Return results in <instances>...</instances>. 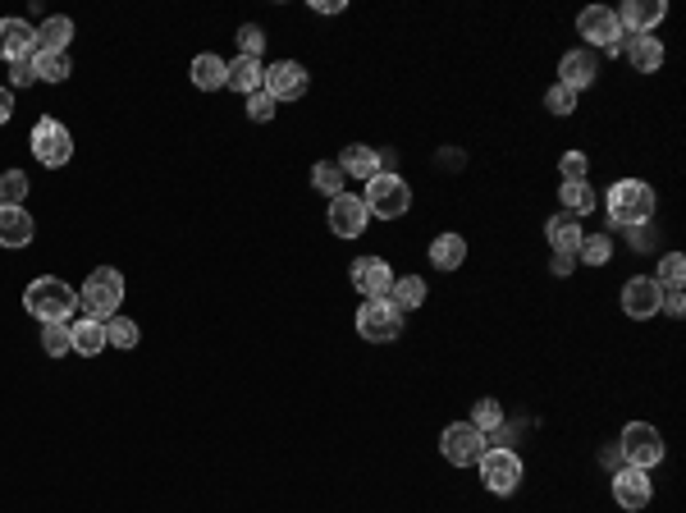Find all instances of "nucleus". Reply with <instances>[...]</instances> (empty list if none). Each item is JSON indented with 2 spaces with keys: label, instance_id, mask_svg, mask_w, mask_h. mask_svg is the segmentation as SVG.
I'll return each mask as SVG.
<instances>
[{
  "label": "nucleus",
  "instance_id": "obj_4",
  "mask_svg": "<svg viewBox=\"0 0 686 513\" xmlns=\"http://www.w3.org/2000/svg\"><path fill=\"white\" fill-rule=\"evenodd\" d=\"M366 211L380 220H398V216H408L412 207V188L403 175H394V170H380L376 179H366Z\"/></svg>",
  "mask_w": 686,
  "mask_h": 513
},
{
  "label": "nucleus",
  "instance_id": "obj_42",
  "mask_svg": "<svg viewBox=\"0 0 686 513\" xmlns=\"http://www.w3.org/2000/svg\"><path fill=\"white\" fill-rule=\"evenodd\" d=\"M33 78H37V69H33V55H28V60H14V65H10V83H14V88H28Z\"/></svg>",
  "mask_w": 686,
  "mask_h": 513
},
{
  "label": "nucleus",
  "instance_id": "obj_32",
  "mask_svg": "<svg viewBox=\"0 0 686 513\" xmlns=\"http://www.w3.org/2000/svg\"><path fill=\"white\" fill-rule=\"evenodd\" d=\"M664 294H673V289H682V280H686V257L682 252H668L664 262H659V275H650Z\"/></svg>",
  "mask_w": 686,
  "mask_h": 513
},
{
  "label": "nucleus",
  "instance_id": "obj_26",
  "mask_svg": "<svg viewBox=\"0 0 686 513\" xmlns=\"http://www.w3.org/2000/svg\"><path fill=\"white\" fill-rule=\"evenodd\" d=\"M69 335H74V353H83V358H97V353L106 349V321L83 317L69 326Z\"/></svg>",
  "mask_w": 686,
  "mask_h": 513
},
{
  "label": "nucleus",
  "instance_id": "obj_5",
  "mask_svg": "<svg viewBox=\"0 0 686 513\" xmlns=\"http://www.w3.org/2000/svg\"><path fill=\"white\" fill-rule=\"evenodd\" d=\"M618 445H622L627 468L650 472V468H659V463H664V436H659V426H650V422H627V426H622Z\"/></svg>",
  "mask_w": 686,
  "mask_h": 513
},
{
  "label": "nucleus",
  "instance_id": "obj_33",
  "mask_svg": "<svg viewBox=\"0 0 686 513\" xmlns=\"http://www.w3.org/2000/svg\"><path fill=\"white\" fill-rule=\"evenodd\" d=\"M609 257H613V239H609V234H586V239H581L577 262H586V266H609Z\"/></svg>",
  "mask_w": 686,
  "mask_h": 513
},
{
  "label": "nucleus",
  "instance_id": "obj_13",
  "mask_svg": "<svg viewBox=\"0 0 686 513\" xmlns=\"http://www.w3.org/2000/svg\"><path fill=\"white\" fill-rule=\"evenodd\" d=\"M613 500L622 504V513H641L654 500V486L641 468H618L613 472Z\"/></svg>",
  "mask_w": 686,
  "mask_h": 513
},
{
  "label": "nucleus",
  "instance_id": "obj_2",
  "mask_svg": "<svg viewBox=\"0 0 686 513\" xmlns=\"http://www.w3.org/2000/svg\"><path fill=\"white\" fill-rule=\"evenodd\" d=\"M23 307H28L42 326H51V321H65L69 326V317H74V307H78V294L65 280H55V275H37V280L23 289Z\"/></svg>",
  "mask_w": 686,
  "mask_h": 513
},
{
  "label": "nucleus",
  "instance_id": "obj_40",
  "mask_svg": "<svg viewBox=\"0 0 686 513\" xmlns=\"http://www.w3.org/2000/svg\"><path fill=\"white\" fill-rule=\"evenodd\" d=\"M238 51L252 55V60H261V51H266V33H261L257 23H243V28H238Z\"/></svg>",
  "mask_w": 686,
  "mask_h": 513
},
{
  "label": "nucleus",
  "instance_id": "obj_36",
  "mask_svg": "<svg viewBox=\"0 0 686 513\" xmlns=\"http://www.w3.org/2000/svg\"><path fill=\"white\" fill-rule=\"evenodd\" d=\"M106 344H115V349H138V321L110 317L106 321Z\"/></svg>",
  "mask_w": 686,
  "mask_h": 513
},
{
  "label": "nucleus",
  "instance_id": "obj_23",
  "mask_svg": "<svg viewBox=\"0 0 686 513\" xmlns=\"http://www.w3.org/2000/svg\"><path fill=\"white\" fill-rule=\"evenodd\" d=\"M380 165H385V161H380V152H376V147H366V142H353V147H343V156H339V170H343V175L362 179V184H366V179H376V175H380Z\"/></svg>",
  "mask_w": 686,
  "mask_h": 513
},
{
  "label": "nucleus",
  "instance_id": "obj_28",
  "mask_svg": "<svg viewBox=\"0 0 686 513\" xmlns=\"http://www.w3.org/2000/svg\"><path fill=\"white\" fill-rule=\"evenodd\" d=\"M558 202H563V211L568 216H577V220H586L590 211H595V188L581 179V184H563L558 188Z\"/></svg>",
  "mask_w": 686,
  "mask_h": 513
},
{
  "label": "nucleus",
  "instance_id": "obj_34",
  "mask_svg": "<svg viewBox=\"0 0 686 513\" xmlns=\"http://www.w3.org/2000/svg\"><path fill=\"white\" fill-rule=\"evenodd\" d=\"M69 349H74V335H69L65 321H51V326H42V353H46V358H65Z\"/></svg>",
  "mask_w": 686,
  "mask_h": 513
},
{
  "label": "nucleus",
  "instance_id": "obj_11",
  "mask_svg": "<svg viewBox=\"0 0 686 513\" xmlns=\"http://www.w3.org/2000/svg\"><path fill=\"white\" fill-rule=\"evenodd\" d=\"M330 234H339V239H357V234H366V220H371V211H366V202L357 193H339L330 197Z\"/></svg>",
  "mask_w": 686,
  "mask_h": 513
},
{
  "label": "nucleus",
  "instance_id": "obj_17",
  "mask_svg": "<svg viewBox=\"0 0 686 513\" xmlns=\"http://www.w3.org/2000/svg\"><path fill=\"white\" fill-rule=\"evenodd\" d=\"M595 74H600V60L581 46V51H568L563 60H558V83L568 92H581V88H590L595 83Z\"/></svg>",
  "mask_w": 686,
  "mask_h": 513
},
{
  "label": "nucleus",
  "instance_id": "obj_19",
  "mask_svg": "<svg viewBox=\"0 0 686 513\" xmlns=\"http://www.w3.org/2000/svg\"><path fill=\"white\" fill-rule=\"evenodd\" d=\"M545 239L554 243V252H563V257H577L581 239H586V230H581V220L568 216V211H558V216L545 220Z\"/></svg>",
  "mask_w": 686,
  "mask_h": 513
},
{
  "label": "nucleus",
  "instance_id": "obj_41",
  "mask_svg": "<svg viewBox=\"0 0 686 513\" xmlns=\"http://www.w3.org/2000/svg\"><path fill=\"white\" fill-rule=\"evenodd\" d=\"M247 120H252V124H270V120H275V101H270L266 92H252V97H247Z\"/></svg>",
  "mask_w": 686,
  "mask_h": 513
},
{
  "label": "nucleus",
  "instance_id": "obj_20",
  "mask_svg": "<svg viewBox=\"0 0 686 513\" xmlns=\"http://www.w3.org/2000/svg\"><path fill=\"white\" fill-rule=\"evenodd\" d=\"M261 83H266V65L252 60V55H238V60H229L225 65V88L252 97V92H261Z\"/></svg>",
  "mask_w": 686,
  "mask_h": 513
},
{
  "label": "nucleus",
  "instance_id": "obj_35",
  "mask_svg": "<svg viewBox=\"0 0 686 513\" xmlns=\"http://www.w3.org/2000/svg\"><path fill=\"white\" fill-rule=\"evenodd\" d=\"M28 175L23 170H5L0 175V207H23V197H28Z\"/></svg>",
  "mask_w": 686,
  "mask_h": 513
},
{
  "label": "nucleus",
  "instance_id": "obj_25",
  "mask_svg": "<svg viewBox=\"0 0 686 513\" xmlns=\"http://www.w3.org/2000/svg\"><path fill=\"white\" fill-rule=\"evenodd\" d=\"M385 303H394L398 312H417V307L426 303V280H421V275H403V280H394L389 284V294H385Z\"/></svg>",
  "mask_w": 686,
  "mask_h": 513
},
{
  "label": "nucleus",
  "instance_id": "obj_27",
  "mask_svg": "<svg viewBox=\"0 0 686 513\" xmlns=\"http://www.w3.org/2000/svg\"><path fill=\"white\" fill-rule=\"evenodd\" d=\"M462 257H467V239L462 234H440V239L430 243V266H440V271H458Z\"/></svg>",
  "mask_w": 686,
  "mask_h": 513
},
{
  "label": "nucleus",
  "instance_id": "obj_12",
  "mask_svg": "<svg viewBox=\"0 0 686 513\" xmlns=\"http://www.w3.org/2000/svg\"><path fill=\"white\" fill-rule=\"evenodd\" d=\"M659 303H664V289H659L650 275H636V280L622 284V312H627L632 321L659 317Z\"/></svg>",
  "mask_w": 686,
  "mask_h": 513
},
{
  "label": "nucleus",
  "instance_id": "obj_45",
  "mask_svg": "<svg viewBox=\"0 0 686 513\" xmlns=\"http://www.w3.org/2000/svg\"><path fill=\"white\" fill-rule=\"evenodd\" d=\"M10 115H14V92L0 88V124H10Z\"/></svg>",
  "mask_w": 686,
  "mask_h": 513
},
{
  "label": "nucleus",
  "instance_id": "obj_44",
  "mask_svg": "<svg viewBox=\"0 0 686 513\" xmlns=\"http://www.w3.org/2000/svg\"><path fill=\"white\" fill-rule=\"evenodd\" d=\"M572 266H577V257H563V252H554L549 271H554V275H572Z\"/></svg>",
  "mask_w": 686,
  "mask_h": 513
},
{
  "label": "nucleus",
  "instance_id": "obj_30",
  "mask_svg": "<svg viewBox=\"0 0 686 513\" xmlns=\"http://www.w3.org/2000/svg\"><path fill=\"white\" fill-rule=\"evenodd\" d=\"M33 69L42 83H65L74 69H69V55H55V51H33Z\"/></svg>",
  "mask_w": 686,
  "mask_h": 513
},
{
  "label": "nucleus",
  "instance_id": "obj_39",
  "mask_svg": "<svg viewBox=\"0 0 686 513\" xmlns=\"http://www.w3.org/2000/svg\"><path fill=\"white\" fill-rule=\"evenodd\" d=\"M545 110L549 115H572V110H577V92H568L563 83H554V88L545 92Z\"/></svg>",
  "mask_w": 686,
  "mask_h": 513
},
{
  "label": "nucleus",
  "instance_id": "obj_10",
  "mask_svg": "<svg viewBox=\"0 0 686 513\" xmlns=\"http://www.w3.org/2000/svg\"><path fill=\"white\" fill-rule=\"evenodd\" d=\"M307 69L298 65V60H279V65H270L266 69V83H261V92H266L270 101H298V97H307Z\"/></svg>",
  "mask_w": 686,
  "mask_h": 513
},
{
  "label": "nucleus",
  "instance_id": "obj_37",
  "mask_svg": "<svg viewBox=\"0 0 686 513\" xmlns=\"http://www.w3.org/2000/svg\"><path fill=\"white\" fill-rule=\"evenodd\" d=\"M472 426H476V431H485V436H490V431H499V426H504V408L494 404V399H476Z\"/></svg>",
  "mask_w": 686,
  "mask_h": 513
},
{
  "label": "nucleus",
  "instance_id": "obj_46",
  "mask_svg": "<svg viewBox=\"0 0 686 513\" xmlns=\"http://www.w3.org/2000/svg\"><path fill=\"white\" fill-rule=\"evenodd\" d=\"M343 0H316V14H339Z\"/></svg>",
  "mask_w": 686,
  "mask_h": 513
},
{
  "label": "nucleus",
  "instance_id": "obj_29",
  "mask_svg": "<svg viewBox=\"0 0 686 513\" xmlns=\"http://www.w3.org/2000/svg\"><path fill=\"white\" fill-rule=\"evenodd\" d=\"M193 83L202 92L225 88V60H220V55H197L193 60Z\"/></svg>",
  "mask_w": 686,
  "mask_h": 513
},
{
  "label": "nucleus",
  "instance_id": "obj_22",
  "mask_svg": "<svg viewBox=\"0 0 686 513\" xmlns=\"http://www.w3.org/2000/svg\"><path fill=\"white\" fill-rule=\"evenodd\" d=\"M37 234L33 216L23 207H0V248H28Z\"/></svg>",
  "mask_w": 686,
  "mask_h": 513
},
{
  "label": "nucleus",
  "instance_id": "obj_16",
  "mask_svg": "<svg viewBox=\"0 0 686 513\" xmlns=\"http://www.w3.org/2000/svg\"><path fill=\"white\" fill-rule=\"evenodd\" d=\"M348 275H353V289L366 298H385L389 284H394V271L385 266V257H357Z\"/></svg>",
  "mask_w": 686,
  "mask_h": 513
},
{
  "label": "nucleus",
  "instance_id": "obj_43",
  "mask_svg": "<svg viewBox=\"0 0 686 513\" xmlns=\"http://www.w3.org/2000/svg\"><path fill=\"white\" fill-rule=\"evenodd\" d=\"M659 312H668V317H682V312H686V298H682V289H673V294H664V303H659Z\"/></svg>",
  "mask_w": 686,
  "mask_h": 513
},
{
  "label": "nucleus",
  "instance_id": "obj_8",
  "mask_svg": "<svg viewBox=\"0 0 686 513\" xmlns=\"http://www.w3.org/2000/svg\"><path fill=\"white\" fill-rule=\"evenodd\" d=\"M476 468H481L485 491H494V495H513L517 486H522V459H517L508 445H490Z\"/></svg>",
  "mask_w": 686,
  "mask_h": 513
},
{
  "label": "nucleus",
  "instance_id": "obj_3",
  "mask_svg": "<svg viewBox=\"0 0 686 513\" xmlns=\"http://www.w3.org/2000/svg\"><path fill=\"white\" fill-rule=\"evenodd\" d=\"M119 303H124V275H119L115 266H97V271L83 280V289H78V307H83L92 321L119 317Z\"/></svg>",
  "mask_w": 686,
  "mask_h": 513
},
{
  "label": "nucleus",
  "instance_id": "obj_7",
  "mask_svg": "<svg viewBox=\"0 0 686 513\" xmlns=\"http://www.w3.org/2000/svg\"><path fill=\"white\" fill-rule=\"evenodd\" d=\"M357 335L366 344H389V339L403 335V312L394 303H385V298H366L357 307Z\"/></svg>",
  "mask_w": 686,
  "mask_h": 513
},
{
  "label": "nucleus",
  "instance_id": "obj_1",
  "mask_svg": "<svg viewBox=\"0 0 686 513\" xmlns=\"http://www.w3.org/2000/svg\"><path fill=\"white\" fill-rule=\"evenodd\" d=\"M654 207H659V197H654V188L645 184V179H618V184L609 188V197H604V211H609V220L618 230H641V225H650Z\"/></svg>",
  "mask_w": 686,
  "mask_h": 513
},
{
  "label": "nucleus",
  "instance_id": "obj_21",
  "mask_svg": "<svg viewBox=\"0 0 686 513\" xmlns=\"http://www.w3.org/2000/svg\"><path fill=\"white\" fill-rule=\"evenodd\" d=\"M622 55H627V65H632L636 74H659V69H664V46H659V37H627Z\"/></svg>",
  "mask_w": 686,
  "mask_h": 513
},
{
  "label": "nucleus",
  "instance_id": "obj_38",
  "mask_svg": "<svg viewBox=\"0 0 686 513\" xmlns=\"http://www.w3.org/2000/svg\"><path fill=\"white\" fill-rule=\"evenodd\" d=\"M558 175H563V184H581V179L590 175L586 152H568V156H563V161H558Z\"/></svg>",
  "mask_w": 686,
  "mask_h": 513
},
{
  "label": "nucleus",
  "instance_id": "obj_14",
  "mask_svg": "<svg viewBox=\"0 0 686 513\" xmlns=\"http://www.w3.org/2000/svg\"><path fill=\"white\" fill-rule=\"evenodd\" d=\"M577 33L586 37V46H604V51H609V46L622 37V28H618V14H613L609 5H590V10H581Z\"/></svg>",
  "mask_w": 686,
  "mask_h": 513
},
{
  "label": "nucleus",
  "instance_id": "obj_6",
  "mask_svg": "<svg viewBox=\"0 0 686 513\" xmlns=\"http://www.w3.org/2000/svg\"><path fill=\"white\" fill-rule=\"evenodd\" d=\"M485 449H490V436H485V431H476L472 422H453V426H444V436H440L444 463H453V468H476Z\"/></svg>",
  "mask_w": 686,
  "mask_h": 513
},
{
  "label": "nucleus",
  "instance_id": "obj_31",
  "mask_svg": "<svg viewBox=\"0 0 686 513\" xmlns=\"http://www.w3.org/2000/svg\"><path fill=\"white\" fill-rule=\"evenodd\" d=\"M343 170H339V161H316L311 165V188L316 193H325V197H339L343 193Z\"/></svg>",
  "mask_w": 686,
  "mask_h": 513
},
{
  "label": "nucleus",
  "instance_id": "obj_24",
  "mask_svg": "<svg viewBox=\"0 0 686 513\" xmlns=\"http://www.w3.org/2000/svg\"><path fill=\"white\" fill-rule=\"evenodd\" d=\"M69 42H74V19L69 14H51V19L37 28V46L33 51H55V55H65Z\"/></svg>",
  "mask_w": 686,
  "mask_h": 513
},
{
  "label": "nucleus",
  "instance_id": "obj_9",
  "mask_svg": "<svg viewBox=\"0 0 686 513\" xmlns=\"http://www.w3.org/2000/svg\"><path fill=\"white\" fill-rule=\"evenodd\" d=\"M33 156H37L42 165H51V170L69 165V156H74V133H69L60 120L42 115V120L33 124Z\"/></svg>",
  "mask_w": 686,
  "mask_h": 513
},
{
  "label": "nucleus",
  "instance_id": "obj_15",
  "mask_svg": "<svg viewBox=\"0 0 686 513\" xmlns=\"http://www.w3.org/2000/svg\"><path fill=\"white\" fill-rule=\"evenodd\" d=\"M618 14V28H632V37H650V28H659L668 14L664 0H622Z\"/></svg>",
  "mask_w": 686,
  "mask_h": 513
},
{
  "label": "nucleus",
  "instance_id": "obj_18",
  "mask_svg": "<svg viewBox=\"0 0 686 513\" xmlns=\"http://www.w3.org/2000/svg\"><path fill=\"white\" fill-rule=\"evenodd\" d=\"M37 46V28L28 19H0V55L5 60H28Z\"/></svg>",
  "mask_w": 686,
  "mask_h": 513
}]
</instances>
